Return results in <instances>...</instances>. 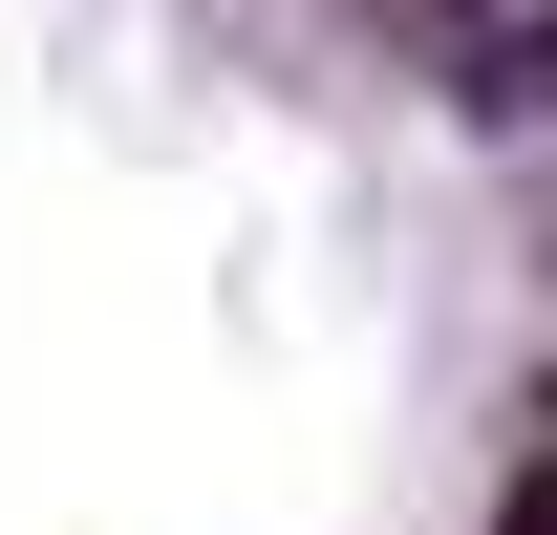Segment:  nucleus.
I'll return each mask as SVG.
<instances>
[{
    "label": "nucleus",
    "mask_w": 557,
    "mask_h": 535,
    "mask_svg": "<svg viewBox=\"0 0 557 535\" xmlns=\"http://www.w3.org/2000/svg\"><path fill=\"white\" fill-rule=\"evenodd\" d=\"M493 535H557V450H536V471H515V514H493Z\"/></svg>",
    "instance_id": "1"
},
{
    "label": "nucleus",
    "mask_w": 557,
    "mask_h": 535,
    "mask_svg": "<svg viewBox=\"0 0 557 535\" xmlns=\"http://www.w3.org/2000/svg\"><path fill=\"white\" fill-rule=\"evenodd\" d=\"M515 65H536V86H557V0H536V43H515ZM536 86H515V108H536Z\"/></svg>",
    "instance_id": "2"
},
{
    "label": "nucleus",
    "mask_w": 557,
    "mask_h": 535,
    "mask_svg": "<svg viewBox=\"0 0 557 535\" xmlns=\"http://www.w3.org/2000/svg\"><path fill=\"white\" fill-rule=\"evenodd\" d=\"M536 450H557V386H536Z\"/></svg>",
    "instance_id": "3"
}]
</instances>
